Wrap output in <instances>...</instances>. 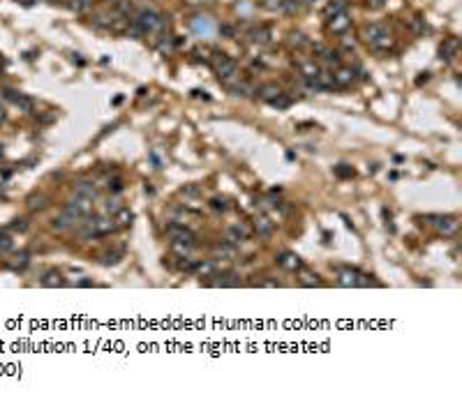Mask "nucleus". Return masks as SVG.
<instances>
[{
    "label": "nucleus",
    "mask_w": 462,
    "mask_h": 404,
    "mask_svg": "<svg viewBox=\"0 0 462 404\" xmlns=\"http://www.w3.org/2000/svg\"><path fill=\"white\" fill-rule=\"evenodd\" d=\"M213 254H215V259H234L236 256V245H231L229 240L215 243V245H213Z\"/></svg>",
    "instance_id": "nucleus-15"
},
{
    "label": "nucleus",
    "mask_w": 462,
    "mask_h": 404,
    "mask_svg": "<svg viewBox=\"0 0 462 404\" xmlns=\"http://www.w3.org/2000/svg\"><path fill=\"white\" fill-rule=\"evenodd\" d=\"M12 247H14L12 238H9L7 233H2V231H0V252H9Z\"/></svg>",
    "instance_id": "nucleus-39"
},
{
    "label": "nucleus",
    "mask_w": 462,
    "mask_h": 404,
    "mask_svg": "<svg viewBox=\"0 0 462 404\" xmlns=\"http://www.w3.org/2000/svg\"><path fill=\"white\" fill-rule=\"evenodd\" d=\"M166 236L171 238V243H190V245H194V233L185 224H178V222L166 227Z\"/></svg>",
    "instance_id": "nucleus-7"
},
{
    "label": "nucleus",
    "mask_w": 462,
    "mask_h": 404,
    "mask_svg": "<svg viewBox=\"0 0 462 404\" xmlns=\"http://www.w3.org/2000/svg\"><path fill=\"white\" fill-rule=\"evenodd\" d=\"M132 220H134V215H132V211H127L125 206H122L121 211L114 215V222H116V227H130L132 224Z\"/></svg>",
    "instance_id": "nucleus-24"
},
{
    "label": "nucleus",
    "mask_w": 462,
    "mask_h": 404,
    "mask_svg": "<svg viewBox=\"0 0 462 404\" xmlns=\"http://www.w3.org/2000/svg\"><path fill=\"white\" fill-rule=\"evenodd\" d=\"M333 81H335V86H349V83L354 81V72H351V67H338L335 74H333Z\"/></svg>",
    "instance_id": "nucleus-19"
},
{
    "label": "nucleus",
    "mask_w": 462,
    "mask_h": 404,
    "mask_svg": "<svg viewBox=\"0 0 462 404\" xmlns=\"http://www.w3.org/2000/svg\"><path fill=\"white\" fill-rule=\"evenodd\" d=\"M116 227L114 217H109V215H102V217H88L86 227L81 229V236L83 238H100V236H106V233H111Z\"/></svg>",
    "instance_id": "nucleus-3"
},
{
    "label": "nucleus",
    "mask_w": 462,
    "mask_h": 404,
    "mask_svg": "<svg viewBox=\"0 0 462 404\" xmlns=\"http://www.w3.org/2000/svg\"><path fill=\"white\" fill-rule=\"evenodd\" d=\"M62 212H67L70 217H74V220H83V217H88V212H90V203L86 201V199H72V201L65 203V208H62Z\"/></svg>",
    "instance_id": "nucleus-8"
},
{
    "label": "nucleus",
    "mask_w": 462,
    "mask_h": 404,
    "mask_svg": "<svg viewBox=\"0 0 462 404\" xmlns=\"http://www.w3.org/2000/svg\"><path fill=\"white\" fill-rule=\"evenodd\" d=\"M455 53H458V39H455V37L446 39L444 44L439 46V58H442V60H451Z\"/></svg>",
    "instance_id": "nucleus-18"
},
{
    "label": "nucleus",
    "mask_w": 462,
    "mask_h": 404,
    "mask_svg": "<svg viewBox=\"0 0 462 404\" xmlns=\"http://www.w3.org/2000/svg\"><path fill=\"white\" fill-rule=\"evenodd\" d=\"M210 208L213 211H227V199H222V196H215V199H210Z\"/></svg>",
    "instance_id": "nucleus-41"
},
{
    "label": "nucleus",
    "mask_w": 462,
    "mask_h": 404,
    "mask_svg": "<svg viewBox=\"0 0 462 404\" xmlns=\"http://www.w3.org/2000/svg\"><path fill=\"white\" fill-rule=\"evenodd\" d=\"M0 157H2V146H0Z\"/></svg>",
    "instance_id": "nucleus-51"
},
{
    "label": "nucleus",
    "mask_w": 462,
    "mask_h": 404,
    "mask_svg": "<svg viewBox=\"0 0 462 404\" xmlns=\"http://www.w3.org/2000/svg\"><path fill=\"white\" fill-rule=\"evenodd\" d=\"M321 58H323V62H328V65H335V67H340V51H333V49H323V53H321Z\"/></svg>",
    "instance_id": "nucleus-30"
},
{
    "label": "nucleus",
    "mask_w": 462,
    "mask_h": 404,
    "mask_svg": "<svg viewBox=\"0 0 462 404\" xmlns=\"http://www.w3.org/2000/svg\"><path fill=\"white\" fill-rule=\"evenodd\" d=\"M90 284H93L90 280H81V282H79V287H90Z\"/></svg>",
    "instance_id": "nucleus-48"
},
{
    "label": "nucleus",
    "mask_w": 462,
    "mask_h": 404,
    "mask_svg": "<svg viewBox=\"0 0 462 404\" xmlns=\"http://www.w3.org/2000/svg\"><path fill=\"white\" fill-rule=\"evenodd\" d=\"M363 37H365V42L372 46L375 51H384V49H388V46L393 44L391 30H388L386 23H370V26H365Z\"/></svg>",
    "instance_id": "nucleus-2"
},
{
    "label": "nucleus",
    "mask_w": 462,
    "mask_h": 404,
    "mask_svg": "<svg viewBox=\"0 0 462 404\" xmlns=\"http://www.w3.org/2000/svg\"><path fill=\"white\" fill-rule=\"evenodd\" d=\"M338 284L340 287H370L372 280L367 275H363V272L354 270V268H342L338 272Z\"/></svg>",
    "instance_id": "nucleus-5"
},
{
    "label": "nucleus",
    "mask_w": 462,
    "mask_h": 404,
    "mask_svg": "<svg viewBox=\"0 0 462 404\" xmlns=\"http://www.w3.org/2000/svg\"><path fill=\"white\" fill-rule=\"evenodd\" d=\"M280 93H282V88H280L278 83H263L261 88L257 90V95L261 97L263 102H273V99H275Z\"/></svg>",
    "instance_id": "nucleus-17"
},
{
    "label": "nucleus",
    "mask_w": 462,
    "mask_h": 404,
    "mask_svg": "<svg viewBox=\"0 0 462 404\" xmlns=\"http://www.w3.org/2000/svg\"><path fill=\"white\" fill-rule=\"evenodd\" d=\"M342 2H349V0H342Z\"/></svg>",
    "instance_id": "nucleus-53"
},
{
    "label": "nucleus",
    "mask_w": 462,
    "mask_h": 404,
    "mask_svg": "<svg viewBox=\"0 0 462 404\" xmlns=\"http://www.w3.org/2000/svg\"><path fill=\"white\" fill-rule=\"evenodd\" d=\"M303 7V0H282V12H287V14H296L298 9Z\"/></svg>",
    "instance_id": "nucleus-32"
},
{
    "label": "nucleus",
    "mask_w": 462,
    "mask_h": 404,
    "mask_svg": "<svg viewBox=\"0 0 462 404\" xmlns=\"http://www.w3.org/2000/svg\"><path fill=\"white\" fill-rule=\"evenodd\" d=\"M44 201H46V196H42V194H37V196H30V199H28V208H30V211L44 208V206H46Z\"/></svg>",
    "instance_id": "nucleus-36"
},
{
    "label": "nucleus",
    "mask_w": 462,
    "mask_h": 404,
    "mask_svg": "<svg viewBox=\"0 0 462 404\" xmlns=\"http://www.w3.org/2000/svg\"><path fill=\"white\" fill-rule=\"evenodd\" d=\"M312 2H317V0H303V5H312Z\"/></svg>",
    "instance_id": "nucleus-50"
},
{
    "label": "nucleus",
    "mask_w": 462,
    "mask_h": 404,
    "mask_svg": "<svg viewBox=\"0 0 462 404\" xmlns=\"http://www.w3.org/2000/svg\"><path fill=\"white\" fill-rule=\"evenodd\" d=\"M109 2H114V5H116V2H118V0H109Z\"/></svg>",
    "instance_id": "nucleus-52"
},
{
    "label": "nucleus",
    "mask_w": 462,
    "mask_h": 404,
    "mask_svg": "<svg viewBox=\"0 0 462 404\" xmlns=\"http://www.w3.org/2000/svg\"><path fill=\"white\" fill-rule=\"evenodd\" d=\"M254 231H257L261 238H268L270 233L275 231V224H273V220L266 217V215H257V220H254Z\"/></svg>",
    "instance_id": "nucleus-14"
},
{
    "label": "nucleus",
    "mask_w": 462,
    "mask_h": 404,
    "mask_svg": "<svg viewBox=\"0 0 462 404\" xmlns=\"http://www.w3.org/2000/svg\"><path fill=\"white\" fill-rule=\"evenodd\" d=\"M93 2H95V0H70V9L72 12H83V9H88Z\"/></svg>",
    "instance_id": "nucleus-35"
},
{
    "label": "nucleus",
    "mask_w": 462,
    "mask_h": 404,
    "mask_svg": "<svg viewBox=\"0 0 462 404\" xmlns=\"http://www.w3.org/2000/svg\"><path fill=\"white\" fill-rule=\"evenodd\" d=\"M220 35H222V37H229V39H231V37L236 35V28L229 26V23H222V26H220Z\"/></svg>",
    "instance_id": "nucleus-43"
},
{
    "label": "nucleus",
    "mask_w": 462,
    "mask_h": 404,
    "mask_svg": "<svg viewBox=\"0 0 462 404\" xmlns=\"http://www.w3.org/2000/svg\"><path fill=\"white\" fill-rule=\"evenodd\" d=\"M171 247H174V252L178 256H190V252H192L194 245H190V243H174Z\"/></svg>",
    "instance_id": "nucleus-34"
},
{
    "label": "nucleus",
    "mask_w": 462,
    "mask_h": 404,
    "mask_svg": "<svg viewBox=\"0 0 462 404\" xmlns=\"http://www.w3.org/2000/svg\"><path fill=\"white\" fill-rule=\"evenodd\" d=\"M275 261H278V266H282L284 270H301L303 268V261H301V256L294 254V252H282L280 256H275Z\"/></svg>",
    "instance_id": "nucleus-12"
},
{
    "label": "nucleus",
    "mask_w": 462,
    "mask_h": 404,
    "mask_svg": "<svg viewBox=\"0 0 462 404\" xmlns=\"http://www.w3.org/2000/svg\"><path fill=\"white\" fill-rule=\"evenodd\" d=\"M270 104L275 106V109H289V106H291V97L284 95V93H280V95L275 97V99H273Z\"/></svg>",
    "instance_id": "nucleus-33"
},
{
    "label": "nucleus",
    "mask_w": 462,
    "mask_h": 404,
    "mask_svg": "<svg viewBox=\"0 0 462 404\" xmlns=\"http://www.w3.org/2000/svg\"><path fill=\"white\" fill-rule=\"evenodd\" d=\"M26 264H28V254H26V252H21V254L17 256V261L12 264V268H19V270H21V268H23Z\"/></svg>",
    "instance_id": "nucleus-44"
},
{
    "label": "nucleus",
    "mask_w": 462,
    "mask_h": 404,
    "mask_svg": "<svg viewBox=\"0 0 462 404\" xmlns=\"http://www.w3.org/2000/svg\"><path fill=\"white\" fill-rule=\"evenodd\" d=\"M344 49H347V51H354V49H356V42H354V39H344Z\"/></svg>",
    "instance_id": "nucleus-47"
},
{
    "label": "nucleus",
    "mask_w": 462,
    "mask_h": 404,
    "mask_svg": "<svg viewBox=\"0 0 462 404\" xmlns=\"http://www.w3.org/2000/svg\"><path fill=\"white\" fill-rule=\"evenodd\" d=\"M9 229H12V231H26V229H28V222H26V220H14L12 224H9Z\"/></svg>",
    "instance_id": "nucleus-45"
},
{
    "label": "nucleus",
    "mask_w": 462,
    "mask_h": 404,
    "mask_svg": "<svg viewBox=\"0 0 462 404\" xmlns=\"http://www.w3.org/2000/svg\"><path fill=\"white\" fill-rule=\"evenodd\" d=\"M215 72L220 74V79H229L236 74V60H231L227 53H215Z\"/></svg>",
    "instance_id": "nucleus-10"
},
{
    "label": "nucleus",
    "mask_w": 462,
    "mask_h": 404,
    "mask_svg": "<svg viewBox=\"0 0 462 404\" xmlns=\"http://www.w3.org/2000/svg\"><path fill=\"white\" fill-rule=\"evenodd\" d=\"M321 72V67L317 65L314 60H307V62H303L301 65V74L305 77V79H317V74Z\"/></svg>",
    "instance_id": "nucleus-26"
},
{
    "label": "nucleus",
    "mask_w": 462,
    "mask_h": 404,
    "mask_svg": "<svg viewBox=\"0 0 462 404\" xmlns=\"http://www.w3.org/2000/svg\"><path fill=\"white\" fill-rule=\"evenodd\" d=\"M342 12H347V2H342V0H331L326 5V9H323V14L328 19L335 17V14H342Z\"/></svg>",
    "instance_id": "nucleus-25"
},
{
    "label": "nucleus",
    "mask_w": 462,
    "mask_h": 404,
    "mask_svg": "<svg viewBox=\"0 0 462 404\" xmlns=\"http://www.w3.org/2000/svg\"><path fill=\"white\" fill-rule=\"evenodd\" d=\"M335 176L338 178H354V169L349 167V164H338V167H335Z\"/></svg>",
    "instance_id": "nucleus-37"
},
{
    "label": "nucleus",
    "mask_w": 462,
    "mask_h": 404,
    "mask_svg": "<svg viewBox=\"0 0 462 404\" xmlns=\"http://www.w3.org/2000/svg\"><path fill=\"white\" fill-rule=\"evenodd\" d=\"M121 208H122V201H118V199H109V201H106V206H104V211L109 212V215H111V212L116 215Z\"/></svg>",
    "instance_id": "nucleus-40"
},
{
    "label": "nucleus",
    "mask_w": 462,
    "mask_h": 404,
    "mask_svg": "<svg viewBox=\"0 0 462 404\" xmlns=\"http://www.w3.org/2000/svg\"><path fill=\"white\" fill-rule=\"evenodd\" d=\"M122 256V250H109V252H104V254H100V264L104 266H114L121 261Z\"/></svg>",
    "instance_id": "nucleus-27"
},
{
    "label": "nucleus",
    "mask_w": 462,
    "mask_h": 404,
    "mask_svg": "<svg viewBox=\"0 0 462 404\" xmlns=\"http://www.w3.org/2000/svg\"><path fill=\"white\" fill-rule=\"evenodd\" d=\"M74 224H77V220H74V217H70L67 212H62L60 217H53V220H51V227L58 229V231H62V229H72Z\"/></svg>",
    "instance_id": "nucleus-21"
},
{
    "label": "nucleus",
    "mask_w": 462,
    "mask_h": 404,
    "mask_svg": "<svg viewBox=\"0 0 462 404\" xmlns=\"http://www.w3.org/2000/svg\"><path fill=\"white\" fill-rule=\"evenodd\" d=\"M430 220L432 222H427V224H435L439 236H455L458 227H460L458 217H453V215H430Z\"/></svg>",
    "instance_id": "nucleus-4"
},
{
    "label": "nucleus",
    "mask_w": 462,
    "mask_h": 404,
    "mask_svg": "<svg viewBox=\"0 0 462 404\" xmlns=\"http://www.w3.org/2000/svg\"><path fill=\"white\" fill-rule=\"evenodd\" d=\"M42 284L44 287H65V280H62V275L58 270H49L42 277Z\"/></svg>",
    "instance_id": "nucleus-23"
},
{
    "label": "nucleus",
    "mask_w": 462,
    "mask_h": 404,
    "mask_svg": "<svg viewBox=\"0 0 462 404\" xmlns=\"http://www.w3.org/2000/svg\"><path fill=\"white\" fill-rule=\"evenodd\" d=\"M250 236H252V231H250L247 224H234V227H229V231H227V240L231 245H238V243L247 240Z\"/></svg>",
    "instance_id": "nucleus-11"
},
{
    "label": "nucleus",
    "mask_w": 462,
    "mask_h": 404,
    "mask_svg": "<svg viewBox=\"0 0 462 404\" xmlns=\"http://www.w3.org/2000/svg\"><path fill=\"white\" fill-rule=\"evenodd\" d=\"M109 192H114V194H118V192H122V187H125V183H122V178H109Z\"/></svg>",
    "instance_id": "nucleus-38"
},
{
    "label": "nucleus",
    "mask_w": 462,
    "mask_h": 404,
    "mask_svg": "<svg viewBox=\"0 0 462 404\" xmlns=\"http://www.w3.org/2000/svg\"><path fill=\"white\" fill-rule=\"evenodd\" d=\"M250 39H252L254 44H266L270 39V30L266 26H259V28H254L252 33H250Z\"/></svg>",
    "instance_id": "nucleus-22"
},
{
    "label": "nucleus",
    "mask_w": 462,
    "mask_h": 404,
    "mask_svg": "<svg viewBox=\"0 0 462 404\" xmlns=\"http://www.w3.org/2000/svg\"><path fill=\"white\" fill-rule=\"evenodd\" d=\"M289 46H294V49H301V46L307 44V37L301 33V30H294V33H289Z\"/></svg>",
    "instance_id": "nucleus-29"
},
{
    "label": "nucleus",
    "mask_w": 462,
    "mask_h": 404,
    "mask_svg": "<svg viewBox=\"0 0 462 404\" xmlns=\"http://www.w3.org/2000/svg\"><path fill=\"white\" fill-rule=\"evenodd\" d=\"M132 28L139 35H148V33H160L164 28V17L157 14L153 9H141L137 17L132 19Z\"/></svg>",
    "instance_id": "nucleus-1"
},
{
    "label": "nucleus",
    "mask_w": 462,
    "mask_h": 404,
    "mask_svg": "<svg viewBox=\"0 0 462 404\" xmlns=\"http://www.w3.org/2000/svg\"><path fill=\"white\" fill-rule=\"evenodd\" d=\"M5 120V109H2V104H0V123Z\"/></svg>",
    "instance_id": "nucleus-49"
},
{
    "label": "nucleus",
    "mask_w": 462,
    "mask_h": 404,
    "mask_svg": "<svg viewBox=\"0 0 462 404\" xmlns=\"http://www.w3.org/2000/svg\"><path fill=\"white\" fill-rule=\"evenodd\" d=\"M197 272H201L203 277H213L215 275V264L210 261V259H203V261H197V268H194Z\"/></svg>",
    "instance_id": "nucleus-28"
},
{
    "label": "nucleus",
    "mask_w": 462,
    "mask_h": 404,
    "mask_svg": "<svg viewBox=\"0 0 462 404\" xmlns=\"http://www.w3.org/2000/svg\"><path fill=\"white\" fill-rule=\"evenodd\" d=\"M351 28V17H349L347 12H342V14H335V17L328 19V23H326V30L328 33H333V35H347V30Z\"/></svg>",
    "instance_id": "nucleus-6"
},
{
    "label": "nucleus",
    "mask_w": 462,
    "mask_h": 404,
    "mask_svg": "<svg viewBox=\"0 0 462 404\" xmlns=\"http://www.w3.org/2000/svg\"><path fill=\"white\" fill-rule=\"evenodd\" d=\"M384 2L386 0H365V5L370 9H379V7H384Z\"/></svg>",
    "instance_id": "nucleus-46"
},
{
    "label": "nucleus",
    "mask_w": 462,
    "mask_h": 404,
    "mask_svg": "<svg viewBox=\"0 0 462 404\" xmlns=\"http://www.w3.org/2000/svg\"><path fill=\"white\" fill-rule=\"evenodd\" d=\"M192 30H194V33H197L199 37H208L210 33H213V23H210L208 19H194Z\"/></svg>",
    "instance_id": "nucleus-20"
},
{
    "label": "nucleus",
    "mask_w": 462,
    "mask_h": 404,
    "mask_svg": "<svg viewBox=\"0 0 462 404\" xmlns=\"http://www.w3.org/2000/svg\"><path fill=\"white\" fill-rule=\"evenodd\" d=\"M5 97H7L9 102H14L19 109H23V111H30V109H33V99H30V97H26L23 93H19V90L7 88V90H5Z\"/></svg>",
    "instance_id": "nucleus-13"
},
{
    "label": "nucleus",
    "mask_w": 462,
    "mask_h": 404,
    "mask_svg": "<svg viewBox=\"0 0 462 404\" xmlns=\"http://www.w3.org/2000/svg\"><path fill=\"white\" fill-rule=\"evenodd\" d=\"M301 284L303 287H323V280L319 277V275H312V272H305L303 277H301Z\"/></svg>",
    "instance_id": "nucleus-31"
},
{
    "label": "nucleus",
    "mask_w": 462,
    "mask_h": 404,
    "mask_svg": "<svg viewBox=\"0 0 462 404\" xmlns=\"http://www.w3.org/2000/svg\"><path fill=\"white\" fill-rule=\"evenodd\" d=\"M199 192H201V190L197 187V185H185L183 190H181V194H183V196H199Z\"/></svg>",
    "instance_id": "nucleus-42"
},
{
    "label": "nucleus",
    "mask_w": 462,
    "mask_h": 404,
    "mask_svg": "<svg viewBox=\"0 0 462 404\" xmlns=\"http://www.w3.org/2000/svg\"><path fill=\"white\" fill-rule=\"evenodd\" d=\"M215 277H218V280L210 282L213 287H241V284H243L236 272H224V275H215Z\"/></svg>",
    "instance_id": "nucleus-16"
},
{
    "label": "nucleus",
    "mask_w": 462,
    "mask_h": 404,
    "mask_svg": "<svg viewBox=\"0 0 462 404\" xmlns=\"http://www.w3.org/2000/svg\"><path fill=\"white\" fill-rule=\"evenodd\" d=\"M72 192H74V196L86 199V201H95L97 196H100L93 180H77V183H72Z\"/></svg>",
    "instance_id": "nucleus-9"
}]
</instances>
